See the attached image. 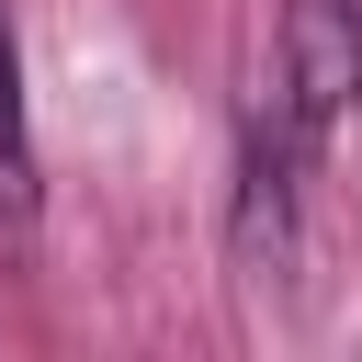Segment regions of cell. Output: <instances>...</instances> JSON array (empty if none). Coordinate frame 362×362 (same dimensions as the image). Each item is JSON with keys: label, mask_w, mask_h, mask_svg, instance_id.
Returning a JSON list of instances; mask_svg holds the SVG:
<instances>
[{"label": "cell", "mask_w": 362, "mask_h": 362, "mask_svg": "<svg viewBox=\"0 0 362 362\" xmlns=\"http://www.w3.org/2000/svg\"><path fill=\"white\" fill-rule=\"evenodd\" d=\"M362 102V0H283L272 23V79H260V124L305 158H328L339 113Z\"/></svg>", "instance_id": "1"}, {"label": "cell", "mask_w": 362, "mask_h": 362, "mask_svg": "<svg viewBox=\"0 0 362 362\" xmlns=\"http://www.w3.org/2000/svg\"><path fill=\"white\" fill-rule=\"evenodd\" d=\"M23 170V34H11V0H0V181Z\"/></svg>", "instance_id": "2"}]
</instances>
